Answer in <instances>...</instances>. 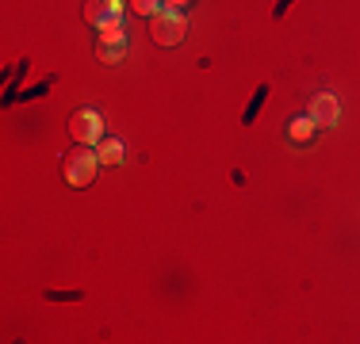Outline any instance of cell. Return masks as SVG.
<instances>
[{
  "mask_svg": "<svg viewBox=\"0 0 360 344\" xmlns=\"http://www.w3.org/2000/svg\"><path fill=\"white\" fill-rule=\"evenodd\" d=\"M161 4H165V8H176V12H184V8L192 4V0H161Z\"/></svg>",
  "mask_w": 360,
  "mask_h": 344,
  "instance_id": "obj_13",
  "label": "cell"
},
{
  "mask_svg": "<svg viewBox=\"0 0 360 344\" xmlns=\"http://www.w3.org/2000/svg\"><path fill=\"white\" fill-rule=\"evenodd\" d=\"M131 8H134L139 15H150V20H153V15H158L165 4H161V0H131Z\"/></svg>",
  "mask_w": 360,
  "mask_h": 344,
  "instance_id": "obj_10",
  "label": "cell"
},
{
  "mask_svg": "<svg viewBox=\"0 0 360 344\" xmlns=\"http://www.w3.org/2000/svg\"><path fill=\"white\" fill-rule=\"evenodd\" d=\"M311 119H314V126H333L338 123V100L330 92H319L311 100Z\"/></svg>",
  "mask_w": 360,
  "mask_h": 344,
  "instance_id": "obj_6",
  "label": "cell"
},
{
  "mask_svg": "<svg viewBox=\"0 0 360 344\" xmlns=\"http://www.w3.org/2000/svg\"><path fill=\"white\" fill-rule=\"evenodd\" d=\"M264 100H269V84H261V88L253 92V100L245 103V111H242V123H245V126H253V123H257V115H261Z\"/></svg>",
  "mask_w": 360,
  "mask_h": 344,
  "instance_id": "obj_9",
  "label": "cell"
},
{
  "mask_svg": "<svg viewBox=\"0 0 360 344\" xmlns=\"http://www.w3.org/2000/svg\"><path fill=\"white\" fill-rule=\"evenodd\" d=\"M96 157H100V165H119V161H123V142H119V138H104Z\"/></svg>",
  "mask_w": 360,
  "mask_h": 344,
  "instance_id": "obj_8",
  "label": "cell"
},
{
  "mask_svg": "<svg viewBox=\"0 0 360 344\" xmlns=\"http://www.w3.org/2000/svg\"><path fill=\"white\" fill-rule=\"evenodd\" d=\"M46 298H54V303H77V298H81V291H50Z\"/></svg>",
  "mask_w": 360,
  "mask_h": 344,
  "instance_id": "obj_11",
  "label": "cell"
},
{
  "mask_svg": "<svg viewBox=\"0 0 360 344\" xmlns=\"http://www.w3.org/2000/svg\"><path fill=\"white\" fill-rule=\"evenodd\" d=\"M314 131H319V126H314V119L311 115H295L288 123V142H295V145H311L314 142Z\"/></svg>",
  "mask_w": 360,
  "mask_h": 344,
  "instance_id": "obj_7",
  "label": "cell"
},
{
  "mask_svg": "<svg viewBox=\"0 0 360 344\" xmlns=\"http://www.w3.org/2000/svg\"><path fill=\"white\" fill-rule=\"evenodd\" d=\"M184 31H188V23L176 8H161V12L153 15V42H158V46H180V42H184Z\"/></svg>",
  "mask_w": 360,
  "mask_h": 344,
  "instance_id": "obj_2",
  "label": "cell"
},
{
  "mask_svg": "<svg viewBox=\"0 0 360 344\" xmlns=\"http://www.w3.org/2000/svg\"><path fill=\"white\" fill-rule=\"evenodd\" d=\"M291 4H295V0H276V8H272V20H280V15H284Z\"/></svg>",
  "mask_w": 360,
  "mask_h": 344,
  "instance_id": "obj_12",
  "label": "cell"
},
{
  "mask_svg": "<svg viewBox=\"0 0 360 344\" xmlns=\"http://www.w3.org/2000/svg\"><path fill=\"white\" fill-rule=\"evenodd\" d=\"M96 168H100V157L89 145H77V150L65 153V161H62V172H65V184L70 187H89L92 176H96Z\"/></svg>",
  "mask_w": 360,
  "mask_h": 344,
  "instance_id": "obj_1",
  "label": "cell"
},
{
  "mask_svg": "<svg viewBox=\"0 0 360 344\" xmlns=\"http://www.w3.org/2000/svg\"><path fill=\"white\" fill-rule=\"evenodd\" d=\"M70 134H73L77 145H100V142H104V123H100V115H96V111H89V107L73 111Z\"/></svg>",
  "mask_w": 360,
  "mask_h": 344,
  "instance_id": "obj_3",
  "label": "cell"
},
{
  "mask_svg": "<svg viewBox=\"0 0 360 344\" xmlns=\"http://www.w3.org/2000/svg\"><path fill=\"white\" fill-rule=\"evenodd\" d=\"M123 50H127V31H123V23H104L100 27V46H96V54H100V62H119L123 58Z\"/></svg>",
  "mask_w": 360,
  "mask_h": 344,
  "instance_id": "obj_4",
  "label": "cell"
},
{
  "mask_svg": "<svg viewBox=\"0 0 360 344\" xmlns=\"http://www.w3.org/2000/svg\"><path fill=\"white\" fill-rule=\"evenodd\" d=\"M123 15V0H84V20L104 27V23H119Z\"/></svg>",
  "mask_w": 360,
  "mask_h": 344,
  "instance_id": "obj_5",
  "label": "cell"
}]
</instances>
